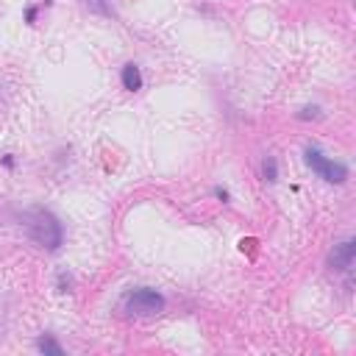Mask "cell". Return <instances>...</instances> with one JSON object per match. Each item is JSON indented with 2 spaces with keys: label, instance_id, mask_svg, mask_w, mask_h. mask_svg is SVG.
I'll return each instance as SVG.
<instances>
[{
  "label": "cell",
  "instance_id": "cell-1",
  "mask_svg": "<svg viewBox=\"0 0 356 356\" xmlns=\"http://www.w3.org/2000/svg\"><path fill=\"white\" fill-rule=\"evenodd\" d=\"M23 226H26L28 240L34 245L45 248V251H59L62 242H64V229H62L59 217L51 215L48 209H31V212H26Z\"/></svg>",
  "mask_w": 356,
  "mask_h": 356
},
{
  "label": "cell",
  "instance_id": "cell-2",
  "mask_svg": "<svg viewBox=\"0 0 356 356\" xmlns=\"http://www.w3.org/2000/svg\"><path fill=\"white\" fill-rule=\"evenodd\" d=\"M123 312L128 317H156L164 312V295L150 287H136L123 298Z\"/></svg>",
  "mask_w": 356,
  "mask_h": 356
},
{
  "label": "cell",
  "instance_id": "cell-3",
  "mask_svg": "<svg viewBox=\"0 0 356 356\" xmlns=\"http://www.w3.org/2000/svg\"><path fill=\"white\" fill-rule=\"evenodd\" d=\"M303 156H306V164L312 167V172H314L317 178H323L326 184H342L345 178H348V167H345L342 161L328 159L317 145H306Z\"/></svg>",
  "mask_w": 356,
  "mask_h": 356
},
{
  "label": "cell",
  "instance_id": "cell-4",
  "mask_svg": "<svg viewBox=\"0 0 356 356\" xmlns=\"http://www.w3.org/2000/svg\"><path fill=\"white\" fill-rule=\"evenodd\" d=\"M353 256H356V245H353V240L348 237V240H342V242H337V245L331 248V253H328V267H331L334 273H350Z\"/></svg>",
  "mask_w": 356,
  "mask_h": 356
},
{
  "label": "cell",
  "instance_id": "cell-5",
  "mask_svg": "<svg viewBox=\"0 0 356 356\" xmlns=\"http://www.w3.org/2000/svg\"><path fill=\"white\" fill-rule=\"evenodd\" d=\"M120 81H123V89H128V92H139L142 89V73H139V67L131 62V64H125L123 67V73H120Z\"/></svg>",
  "mask_w": 356,
  "mask_h": 356
},
{
  "label": "cell",
  "instance_id": "cell-6",
  "mask_svg": "<svg viewBox=\"0 0 356 356\" xmlns=\"http://www.w3.org/2000/svg\"><path fill=\"white\" fill-rule=\"evenodd\" d=\"M37 348H39L42 353H53V356H62V353H64V348H62V345H59V342H56L51 334L39 337V339H37Z\"/></svg>",
  "mask_w": 356,
  "mask_h": 356
},
{
  "label": "cell",
  "instance_id": "cell-7",
  "mask_svg": "<svg viewBox=\"0 0 356 356\" xmlns=\"http://www.w3.org/2000/svg\"><path fill=\"white\" fill-rule=\"evenodd\" d=\"M262 172H265V181H278V167H276V159L273 156H265L262 161Z\"/></svg>",
  "mask_w": 356,
  "mask_h": 356
},
{
  "label": "cell",
  "instance_id": "cell-8",
  "mask_svg": "<svg viewBox=\"0 0 356 356\" xmlns=\"http://www.w3.org/2000/svg\"><path fill=\"white\" fill-rule=\"evenodd\" d=\"M70 287H73V278L67 273H59V292H70Z\"/></svg>",
  "mask_w": 356,
  "mask_h": 356
},
{
  "label": "cell",
  "instance_id": "cell-9",
  "mask_svg": "<svg viewBox=\"0 0 356 356\" xmlns=\"http://www.w3.org/2000/svg\"><path fill=\"white\" fill-rule=\"evenodd\" d=\"M301 117H317V106H312V109L306 106V109L301 112Z\"/></svg>",
  "mask_w": 356,
  "mask_h": 356
},
{
  "label": "cell",
  "instance_id": "cell-10",
  "mask_svg": "<svg viewBox=\"0 0 356 356\" xmlns=\"http://www.w3.org/2000/svg\"><path fill=\"white\" fill-rule=\"evenodd\" d=\"M215 195H217V198H223V201H229V190H220V187H217V190H215Z\"/></svg>",
  "mask_w": 356,
  "mask_h": 356
}]
</instances>
